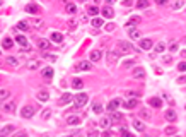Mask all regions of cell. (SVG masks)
<instances>
[{
  "instance_id": "6da1fadb",
  "label": "cell",
  "mask_w": 186,
  "mask_h": 137,
  "mask_svg": "<svg viewBox=\"0 0 186 137\" xmlns=\"http://www.w3.org/2000/svg\"><path fill=\"white\" fill-rule=\"evenodd\" d=\"M133 52V46L130 45L128 41H116V45H115V53L116 55H128V53H132Z\"/></svg>"
},
{
  "instance_id": "7a4b0ae2",
  "label": "cell",
  "mask_w": 186,
  "mask_h": 137,
  "mask_svg": "<svg viewBox=\"0 0 186 137\" xmlns=\"http://www.w3.org/2000/svg\"><path fill=\"white\" fill-rule=\"evenodd\" d=\"M16 99H7V101H3L2 103V106H0V110L3 111V113H7V115H10V113H14L16 111Z\"/></svg>"
},
{
  "instance_id": "3957f363",
  "label": "cell",
  "mask_w": 186,
  "mask_h": 137,
  "mask_svg": "<svg viewBox=\"0 0 186 137\" xmlns=\"http://www.w3.org/2000/svg\"><path fill=\"white\" fill-rule=\"evenodd\" d=\"M87 101H89V94H86V93H79V94L74 96V103H75V106H77V108L86 106Z\"/></svg>"
},
{
  "instance_id": "277c9868",
  "label": "cell",
  "mask_w": 186,
  "mask_h": 137,
  "mask_svg": "<svg viewBox=\"0 0 186 137\" xmlns=\"http://www.w3.org/2000/svg\"><path fill=\"white\" fill-rule=\"evenodd\" d=\"M132 77H133V79H140V81H144V79L147 77V72H145L144 67H137V65H135V67L132 68Z\"/></svg>"
},
{
  "instance_id": "5b68a950",
  "label": "cell",
  "mask_w": 186,
  "mask_h": 137,
  "mask_svg": "<svg viewBox=\"0 0 186 137\" xmlns=\"http://www.w3.org/2000/svg\"><path fill=\"white\" fill-rule=\"evenodd\" d=\"M137 43H138V46H140L142 50H152L154 48V39L152 38H140Z\"/></svg>"
},
{
  "instance_id": "8992f818",
  "label": "cell",
  "mask_w": 186,
  "mask_h": 137,
  "mask_svg": "<svg viewBox=\"0 0 186 137\" xmlns=\"http://www.w3.org/2000/svg\"><path fill=\"white\" fill-rule=\"evenodd\" d=\"M34 111H36L34 104H24L22 110H21V117L22 118H31L32 115H34Z\"/></svg>"
},
{
  "instance_id": "52a82bcc",
  "label": "cell",
  "mask_w": 186,
  "mask_h": 137,
  "mask_svg": "<svg viewBox=\"0 0 186 137\" xmlns=\"http://www.w3.org/2000/svg\"><path fill=\"white\" fill-rule=\"evenodd\" d=\"M164 118H166L169 124L178 122V113H176V110H173V108H167V110H164Z\"/></svg>"
},
{
  "instance_id": "ba28073f",
  "label": "cell",
  "mask_w": 186,
  "mask_h": 137,
  "mask_svg": "<svg viewBox=\"0 0 186 137\" xmlns=\"http://www.w3.org/2000/svg\"><path fill=\"white\" fill-rule=\"evenodd\" d=\"M26 23H27V26L31 28V29H41L43 28V21L39 19V17H29Z\"/></svg>"
},
{
  "instance_id": "9c48e42d",
  "label": "cell",
  "mask_w": 186,
  "mask_h": 137,
  "mask_svg": "<svg viewBox=\"0 0 186 137\" xmlns=\"http://www.w3.org/2000/svg\"><path fill=\"white\" fill-rule=\"evenodd\" d=\"M74 70L89 72V70H92V63L87 62V60H82V62H79V63H75V65H74Z\"/></svg>"
},
{
  "instance_id": "30bf717a",
  "label": "cell",
  "mask_w": 186,
  "mask_h": 137,
  "mask_svg": "<svg viewBox=\"0 0 186 137\" xmlns=\"http://www.w3.org/2000/svg\"><path fill=\"white\" fill-rule=\"evenodd\" d=\"M36 46H38L39 50H43V52H48V50L51 48V43H50V39L38 38V39H36Z\"/></svg>"
},
{
  "instance_id": "8fae6325",
  "label": "cell",
  "mask_w": 186,
  "mask_h": 137,
  "mask_svg": "<svg viewBox=\"0 0 186 137\" xmlns=\"http://www.w3.org/2000/svg\"><path fill=\"white\" fill-rule=\"evenodd\" d=\"M70 101H74V96H72L70 93H65V94H61L60 98L56 99V104L58 106H65V104H68Z\"/></svg>"
},
{
  "instance_id": "7c38bea8",
  "label": "cell",
  "mask_w": 186,
  "mask_h": 137,
  "mask_svg": "<svg viewBox=\"0 0 186 137\" xmlns=\"http://www.w3.org/2000/svg\"><path fill=\"white\" fill-rule=\"evenodd\" d=\"M53 72H55V70H53L51 67H43V68H41V77L45 79L46 82H50V81L53 79Z\"/></svg>"
},
{
  "instance_id": "4fadbf2b",
  "label": "cell",
  "mask_w": 186,
  "mask_h": 137,
  "mask_svg": "<svg viewBox=\"0 0 186 137\" xmlns=\"http://www.w3.org/2000/svg\"><path fill=\"white\" fill-rule=\"evenodd\" d=\"M89 58H91V62H96L97 63L101 58H103V50H101V48H94L92 52H91Z\"/></svg>"
},
{
  "instance_id": "5bb4252c",
  "label": "cell",
  "mask_w": 186,
  "mask_h": 137,
  "mask_svg": "<svg viewBox=\"0 0 186 137\" xmlns=\"http://www.w3.org/2000/svg\"><path fill=\"white\" fill-rule=\"evenodd\" d=\"M121 104V99L120 98H115V99H111V101L108 103V106H106V110L109 111V113H115L116 110H118V106Z\"/></svg>"
},
{
  "instance_id": "9a60e30c",
  "label": "cell",
  "mask_w": 186,
  "mask_h": 137,
  "mask_svg": "<svg viewBox=\"0 0 186 137\" xmlns=\"http://www.w3.org/2000/svg\"><path fill=\"white\" fill-rule=\"evenodd\" d=\"M106 63H108V67H115L116 63H118V55H116L115 52H108V55H106Z\"/></svg>"
},
{
  "instance_id": "2e32d148",
  "label": "cell",
  "mask_w": 186,
  "mask_h": 137,
  "mask_svg": "<svg viewBox=\"0 0 186 137\" xmlns=\"http://www.w3.org/2000/svg\"><path fill=\"white\" fill-rule=\"evenodd\" d=\"M26 12L32 14V16H38V14H41V9H39L38 3H27V5H26Z\"/></svg>"
},
{
  "instance_id": "e0dca14e",
  "label": "cell",
  "mask_w": 186,
  "mask_h": 137,
  "mask_svg": "<svg viewBox=\"0 0 186 137\" xmlns=\"http://www.w3.org/2000/svg\"><path fill=\"white\" fill-rule=\"evenodd\" d=\"M14 130H16V127H14L12 124L5 125V127H2V129H0V137H9Z\"/></svg>"
},
{
  "instance_id": "ac0fdd59",
  "label": "cell",
  "mask_w": 186,
  "mask_h": 137,
  "mask_svg": "<svg viewBox=\"0 0 186 137\" xmlns=\"http://www.w3.org/2000/svg\"><path fill=\"white\" fill-rule=\"evenodd\" d=\"M121 104L126 110H133V108L138 106V98H132V99H128V101H121Z\"/></svg>"
},
{
  "instance_id": "d6986e66",
  "label": "cell",
  "mask_w": 186,
  "mask_h": 137,
  "mask_svg": "<svg viewBox=\"0 0 186 137\" xmlns=\"http://www.w3.org/2000/svg\"><path fill=\"white\" fill-rule=\"evenodd\" d=\"M61 41H63V34H61V33L53 31V33L50 34V43H56V45H60Z\"/></svg>"
},
{
  "instance_id": "ffe728a7",
  "label": "cell",
  "mask_w": 186,
  "mask_h": 137,
  "mask_svg": "<svg viewBox=\"0 0 186 137\" xmlns=\"http://www.w3.org/2000/svg\"><path fill=\"white\" fill-rule=\"evenodd\" d=\"M14 31H21V33H29V31H31V28L27 26L26 21H21V23H17V26L14 28Z\"/></svg>"
},
{
  "instance_id": "44dd1931",
  "label": "cell",
  "mask_w": 186,
  "mask_h": 137,
  "mask_svg": "<svg viewBox=\"0 0 186 137\" xmlns=\"http://www.w3.org/2000/svg\"><path fill=\"white\" fill-rule=\"evenodd\" d=\"M147 103L150 104L152 108H160V106H162V99L157 98V96H152V98H149Z\"/></svg>"
},
{
  "instance_id": "7402d4cb",
  "label": "cell",
  "mask_w": 186,
  "mask_h": 137,
  "mask_svg": "<svg viewBox=\"0 0 186 137\" xmlns=\"http://www.w3.org/2000/svg\"><path fill=\"white\" fill-rule=\"evenodd\" d=\"M67 124L68 125H79V124H82V118H80L79 115H68V117H67Z\"/></svg>"
},
{
  "instance_id": "603a6c76",
  "label": "cell",
  "mask_w": 186,
  "mask_h": 137,
  "mask_svg": "<svg viewBox=\"0 0 186 137\" xmlns=\"http://www.w3.org/2000/svg\"><path fill=\"white\" fill-rule=\"evenodd\" d=\"M101 14H103L104 17H108V19H113V17H115V10H113V7H109V5L103 7V9H101Z\"/></svg>"
},
{
  "instance_id": "cb8c5ba5",
  "label": "cell",
  "mask_w": 186,
  "mask_h": 137,
  "mask_svg": "<svg viewBox=\"0 0 186 137\" xmlns=\"http://www.w3.org/2000/svg\"><path fill=\"white\" fill-rule=\"evenodd\" d=\"M65 10H67V14H70L72 17L77 14V7H75V3L74 2H68V3H65Z\"/></svg>"
},
{
  "instance_id": "d4e9b609",
  "label": "cell",
  "mask_w": 186,
  "mask_h": 137,
  "mask_svg": "<svg viewBox=\"0 0 186 137\" xmlns=\"http://www.w3.org/2000/svg\"><path fill=\"white\" fill-rule=\"evenodd\" d=\"M27 68H29V70H38V68H43L41 67V60H29V62H27Z\"/></svg>"
},
{
  "instance_id": "484cf974",
  "label": "cell",
  "mask_w": 186,
  "mask_h": 137,
  "mask_svg": "<svg viewBox=\"0 0 186 137\" xmlns=\"http://www.w3.org/2000/svg\"><path fill=\"white\" fill-rule=\"evenodd\" d=\"M12 46H14V39L9 38V36H5V38L2 39V48L3 50H10Z\"/></svg>"
},
{
  "instance_id": "4316f807",
  "label": "cell",
  "mask_w": 186,
  "mask_h": 137,
  "mask_svg": "<svg viewBox=\"0 0 186 137\" xmlns=\"http://www.w3.org/2000/svg\"><path fill=\"white\" fill-rule=\"evenodd\" d=\"M86 14L87 16H92V17H96V14H99V9H97V5H87V9H86Z\"/></svg>"
},
{
  "instance_id": "83f0119b",
  "label": "cell",
  "mask_w": 186,
  "mask_h": 137,
  "mask_svg": "<svg viewBox=\"0 0 186 137\" xmlns=\"http://www.w3.org/2000/svg\"><path fill=\"white\" fill-rule=\"evenodd\" d=\"M142 23V17L140 16H133V17H130L128 21H126V26H138V24Z\"/></svg>"
},
{
  "instance_id": "f1b7e54d",
  "label": "cell",
  "mask_w": 186,
  "mask_h": 137,
  "mask_svg": "<svg viewBox=\"0 0 186 137\" xmlns=\"http://www.w3.org/2000/svg\"><path fill=\"white\" fill-rule=\"evenodd\" d=\"M16 41L19 43V45L22 46V48H29V43H27V38H26V36L17 34V36H16Z\"/></svg>"
},
{
  "instance_id": "f546056e",
  "label": "cell",
  "mask_w": 186,
  "mask_h": 137,
  "mask_svg": "<svg viewBox=\"0 0 186 137\" xmlns=\"http://www.w3.org/2000/svg\"><path fill=\"white\" fill-rule=\"evenodd\" d=\"M133 129L138 132H145V124L142 120H138V118H135L133 120Z\"/></svg>"
},
{
  "instance_id": "4dcf8cb0",
  "label": "cell",
  "mask_w": 186,
  "mask_h": 137,
  "mask_svg": "<svg viewBox=\"0 0 186 137\" xmlns=\"http://www.w3.org/2000/svg\"><path fill=\"white\" fill-rule=\"evenodd\" d=\"M5 63H7L9 67H17V65H19V60H17L16 57L9 55V57H5Z\"/></svg>"
},
{
  "instance_id": "1f68e13d",
  "label": "cell",
  "mask_w": 186,
  "mask_h": 137,
  "mask_svg": "<svg viewBox=\"0 0 186 137\" xmlns=\"http://www.w3.org/2000/svg\"><path fill=\"white\" fill-rule=\"evenodd\" d=\"M138 117L140 118H144V120H150V111L147 110V108H140V110H138Z\"/></svg>"
},
{
  "instance_id": "d6a6232c",
  "label": "cell",
  "mask_w": 186,
  "mask_h": 137,
  "mask_svg": "<svg viewBox=\"0 0 186 137\" xmlns=\"http://www.w3.org/2000/svg\"><path fill=\"white\" fill-rule=\"evenodd\" d=\"M128 34H130V38L132 39H135V41H137V39H140V31L137 29V28H130V31H128Z\"/></svg>"
},
{
  "instance_id": "836d02e7",
  "label": "cell",
  "mask_w": 186,
  "mask_h": 137,
  "mask_svg": "<svg viewBox=\"0 0 186 137\" xmlns=\"http://www.w3.org/2000/svg\"><path fill=\"white\" fill-rule=\"evenodd\" d=\"M36 98H38L39 101H48L50 94H48V91H38L36 93Z\"/></svg>"
},
{
  "instance_id": "e575fe53",
  "label": "cell",
  "mask_w": 186,
  "mask_h": 137,
  "mask_svg": "<svg viewBox=\"0 0 186 137\" xmlns=\"http://www.w3.org/2000/svg\"><path fill=\"white\" fill-rule=\"evenodd\" d=\"M53 115V110L51 108H45V110L41 111V120H50Z\"/></svg>"
},
{
  "instance_id": "d590c367",
  "label": "cell",
  "mask_w": 186,
  "mask_h": 137,
  "mask_svg": "<svg viewBox=\"0 0 186 137\" xmlns=\"http://www.w3.org/2000/svg\"><path fill=\"white\" fill-rule=\"evenodd\" d=\"M77 19L75 17H68V21H67V26H68V29L70 31H74V29H77Z\"/></svg>"
},
{
  "instance_id": "8d00e7d4",
  "label": "cell",
  "mask_w": 186,
  "mask_h": 137,
  "mask_svg": "<svg viewBox=\"0 0 186 137\" xmlns=\"http://www.w3.org/2000/svg\"><path fill=\"white\" fill-rule=\"evenodd\" d=\"M109 120H111V124H113V122H121V120H123V115L118 113V111H115V113H109Z\"/></svg>"
},
{
  "instance_id": "74e56055",
  "label": "cell",
  "mask_w": 186,
  "mask_h": 137,
  "mask_svg": "<svg viewBox=\"0 0 186 137\" xmlns=\"http://www.w3.org/2000/svg\"><path fill=\"white\" fill-rule=\"evenodd\" d=\"M72 88H74V89H82L84 88V81H82V79H77V77L72 79Z\"/></svg>"
},
{
  "instance_id": "f35d334b",
  "label": "cell",
  "mask_w": 186,
  "mask_h": 137,
  "mask_svg": "<svg viewBox=\"0 0 186 137\" xmlns=\"http://www.w3.org/2000/svg\"><path fill=\"white\" fill-rule=\"evenodd\" d=\"M164 134H166V135H178V129H176V125H169V127H166Z\"/></svg>"
},
{
  "instance_id": "ab89813d",
  "label": "cell",
  "mask_w": 186,
  "mask_h": 137,
  "mask_svg": "<svg viewBox=\"0 0 186 137\" xmlns=\"http://www.w3.org/2000/svg\"><path fill=\"white\" fill-rule=\"evenodd\" d=\"M9 96H10V91L9 89H0V101H7L9 99Z\"/></svg>"
},
{
  "instance_id": "60d3db41",
  "label": "cell",
  "mask_w": 186,
  "mask_h": 137,
  "mask_svg": "<svg viewBox=\"0 0 186 137\" xmlns=\"http://www.w3.org/2000/svg\"><path fill=\"white\" fill-rule=\"evenodd\" d=\"M149 5H150V2H149V0H138V2L135 3V7H137V9H147Z\"/></svg>"
},
{
  "instance_id": "b9f144b4",
  "label": "cell",
  "mask_w": 186,
  "mask_h": 137,
  "mask_svg": "<svg viewBox=\"0 0 186 137\" xmlns=\"http://www.w3.org/2000/svg\"><path fill=\"white\" fill-rule=\"evenodd\" d=\"M123 96H126V98H138V93H135V91H132V89H125L123 91Z\"/></svg>"
},
{
  "instance_id": "7bdbcfd3",
  "label": "cell",
  "mask_w": 186,
  "mask_h": 137,
  "mask_svg": "<svg viewBox=\"0 0 186 137\" xmlns=\"http://www.w3.org/2000/svg\"><path fill=\"white\" fill-rule=\"evenodd\" d=\"M99 125H101L103 129H108L109 125H111V120H109V117H103V118H101V120H99Z\"/></svg>"
},
{
  "instance_id": "ee69618b",
  "label": "cell",
  "mask_w": 186,
  "mask_h": 137,
  "mask_svg": "<svg viewBox=\"0 0 186 137\" xmlns=\"http://www.w3.org/2000/svg\"><path fill=\"white\" fill-rule=\"evenodd\" d=\"M162 63L164 65H171V63H174V57L173 55H164L162 57Z\"/></svg>"
},
{
  "instance_id": "f6af8a7d",
  "label": "cell",
  "mask_w": 186,
  "mask_h": 137,
  "mask_svg": "<svg viewBox=\"0 0 186 137\" xmlns=\"http://www.w3.org/2000/svg\"><path fill=\"white\" fill-rule=\"evenodd\" d=\"M92 111H94L96 115L103 113V104H101V103H94V104H92Z\"/></svg>"
},
{
  "instance_id": "bcb514c9",
  "label": "cell",
  "mask_w": 186,
  "mask_h": 137,
  "mask_svg": "<svg viewBox=\"0 0 186 137\" xmlns=\"http://www.w3.org/2000/svg\"><path fill=\"white\" fill-rule=\"evenodd\" d=\"M154 50H155V53H162L164 50H166V45H164V43H157V45L154 46Z\"/></svg>"
},
{
  "instance_id": "7dc6e473",
  "label": "cell",
  "mask_w": 186,
  "mask_h": 137,
  "mask_svg": "<svg viewBox=\"0 0 186 137\" xmlns=\"http://www.w3.org/2000/svg\"><path fill=\"white\" fill-rule=\"evenodd\" d=\"M103 19H101V17H94V19H92V26L94 28H99V26H103Z\"/></svg>"
},
{
  "instance_id": "c3c4849f",
  "label": "cell",
  "mask_w": 186,
  "mask_h": 137,
  "mask_svg": "<svg viewBox=\"0 0 186 137\" xmlns=\"http://www.w3.org/2000/svg\"><path fill=\"white\" fill-rule=\"evenodd\" d=\"M135 63H137V60H126V62H123V68H128V67H133Z\"/></svg>"
},
{
  "instance_id": "681fc988",
  "label": "cell",
  "mask_w": 186,
  "mask_h": 137,
  "mask_svg": "<svg viewBox=\"0 0 186 137\" xmlns=\"http://www.w3.org/2000/svg\"><path fill=\"white\" fill-rule=\"evenodd\" d=\"M115 28H116V24H115V23H108L106 26H104V29H106L108 33H111V31H115Z\"/></svg>"
},
{
  "instance_id": "f907efd6",
  "label": "cell",
  "mask_w": 186,
  "mask_h": 137,
  "mask_svg": "<svg viewBox=\"0 0 186 137\" xmlns=\"http://www.w3.org/2000/svg\"><path fill=\"white\" fill-rule=\"evenodd\" d=\"M171 7H173L174 10H178V9H181V7H183V2H173V3H171Z\"/></svg>"
},
{
  "instance_id": "816d5d0a",
  "label": "cell",
  "mask_w": 186,
  "mask_h": 137,
  "mask_svg": "<svg viewBox=\"0 0 186 137\" xmlns=\"http://www.w3.org/2000/svg\"><path fill=\"white\" fill-rule=\"evenodd\" d=\"M178 70H179V72H186V62H179V63H178Z\"/></svg>"
},
{
  "instance_id": "f5cc1de1",
  "label": "cell",
  "mask_w": 186,
  "mask_h": 137,
  "mask_svg": "<svg viewBox=\"0 0 186 137\" xmlns=\"http://www.w3.org/2000/svg\"><path fill=\"white\" fill-rule=\"evenodd\" d=\"M12 137H27V132L26 130H19V132H16Z\"/></svg>"
},
{
  "instance_id": "db71d44e",
  "label": "cell",
  "mask_w": 186,
  "mask_h": 137,
  "mask_svg": "<svg viewBox=\"0 0 186 137\" xmlns=\"http://www.w3.org/2000/svg\"><path fill=\"white\" fill-rule=\"evenodd\" d=\"M120 137H133V135L130 134L128 130H125V129H121V132H120Z\"/></svg>"
},
{
  "instance_id": "11a10c76",
  "label": "cell",
  "mask_w": 186,
  "mask_h": 137,
  "mask_svg": "<svg viewBox=\"0 0 186 137\" xmlns=\"http://www.w3.org/2000/svg\"><path fill=\"white\" fill-rule=\"evenodd\" d=\"M169 50H171V52H176V50H178V43H171V45H169Z\"/></svg>"
},
{
  "instance_id": "9f6ffc18",
  "label": "cell",
  "mask_w": 186,
  "mask_h": 137,
  "mask_svg": "<svg viewBox=\"0 0 186 137\" xmlns=\"http://www.w3.org/2000/svg\"><path fill=\"white\" fill-rule=\"evenodd\" d=\"M87 21H89L87 14H82V16H80V23H87Z\"/></svg>"
},
{
  "instance_id": "6f0895ef",
  "label": "cell",
  "mask_w": 186,
  "mask_h": 137,
  "mask_svg": "<svg viewBox=\"0 0 186 137\" xmlns=\"http://www.w3.org/2000/svg\"><path fill=\"white\" fill-rule=\"evenodd\" d=\"M45 58L46 60H55V55H51V53H45Z\"/></svg>"
},
{
  "instance_id": "680465c9",
  "label": "cell",
  "mask_w": 186,
  "mask_h": 137,
  "mask_svg": "<svg viewBox=\"0 0 186 137\" xmlns=\"http://www.w3.org/2000/svg\"><path fill=\"white\" fill-rule=\"evenodd\" d=\"M103 135H104V137H113V135H115V132H111V130H106Z\"/></svg>"
},
{
  "instance_id": "91938a15",
  "label": "cell",
  "mask_w": 186,
  "mask_h": 137,
  "mask_svg": "<svg viewBox=\"0 0 186 137\" xmlns=\"http://www.w3.org/2000/svg\"><path fill=\"white\" fill-rule=\"evenodd\" d=\"M178 82H179V84H184V82H186V75H183V77H179V79H178Z\"/></svg>"
},
{
  "instance_id": "94428289",
  "label": "cell",
  "mask_w": 186,
  "mask_h": 137,
  "mask_svg": "<svg viewBox=\"0 0 186 137\" xmlns=\"http://www.w3.org/2000/svg\"><path fill=\"white\" fill-rule=\"evenodd\" d=\"M181 57H183V58H186V50H183V52H181Z\"/></svg>"
},
{
  "instance_id": "6125c7cd",
  "label": "cell",
  "mask_w": 186,
  "mask_h": 137,
  "mask_svg": "<svg viewBox=\"0 0 186 137\" xmlns=\"http://www.w3.org/2000/svg\"><path fill=\"white\" fill-rule=\"evenodd\" d=\"M183 41H184V43H186V38H183Z\"/></svg>"
},
{
  "instance_id": "be15d7a7",
  "label": "cell",
  "mask_w": 186,
  "mask_h": 137,
  "mask_svg": "<svg viewBox=\"0 0 186 137\" xmlns=\"http://www.w3.org/2000/svg\"><path fill=\"white\" fill-rule=\"evenodd\" d=\"M67 137H72V135H67Z\"/></svg>"
},
{
  "instance_id": "e7e4bbea",
  "label": "cell",
  "mask_w": 186,
  "mask_h": 137,
  "mask_svg": "<svg viewBox=\"0 0 186 137\" xmlns=\"http://www.w3.org/2000/svg\"><path fill=\"white\" fill-rule=\"evenodd\" d=\"M176 137H179V135H176Z\"/></svg>"
},
{
  "instance_id": "03108f58",
  "label": "cell",
  "mask_w": 186,
  "mask_h": 137,
  "mask_svg": "<svg viewBox=\"0 0 186 137\" xmlns=\"http://www.w3.org/2000/svg\"><path fill=\"white\" fill-rule=\"evenodd\" d=\"M184 108H186V106H184Z\"/></svg>"
}]
</instances>
